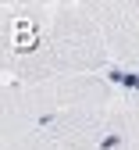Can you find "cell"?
I'll list each match as a JSON object with an SVG mask.
<instances>
[{"instance_id":"obj_1","label":"cell","mask_w":139,"mask_h":150,"mask_svg":"<svg viewBox=\"0 0 139 150\" xmlns=\"http://www.w3.org/2000/svg\"><path fill=\"white\" fill-rule=\"evenodd\" d=\"M47 43L54 47V54L64 61L71 75H93L111 57L104 32L89 18L86 4H54L50 25H47Z\"/></svg>"},{"instance_id":"obj_3","label":"cell","mask_w":139,"mask_h":150,"mask_svg":"<svg viewBox=\"0 0 139 150\" xmlns=\"http://www.w3.org/2000/svg\"><path fill=\"white\" fill-rule=\"evenodd\" d=\"M118 150H139V146H132V143H128V146H118Z\"/></svg>"},{"instance_id":"obj_2","label":"cell","mask_w":139,"mask_h":150,"mask_svg":"<svg viewBox=\"0 0 139 150\" xmlns=\"http://www.w3.org/2000/svg\"><path fill=\"white\" fill-rule=\"evenodd\" d=\"M89 18L104 32L107 54L121 68H139V4H86Z\"/></svg>"}]
</instances>
